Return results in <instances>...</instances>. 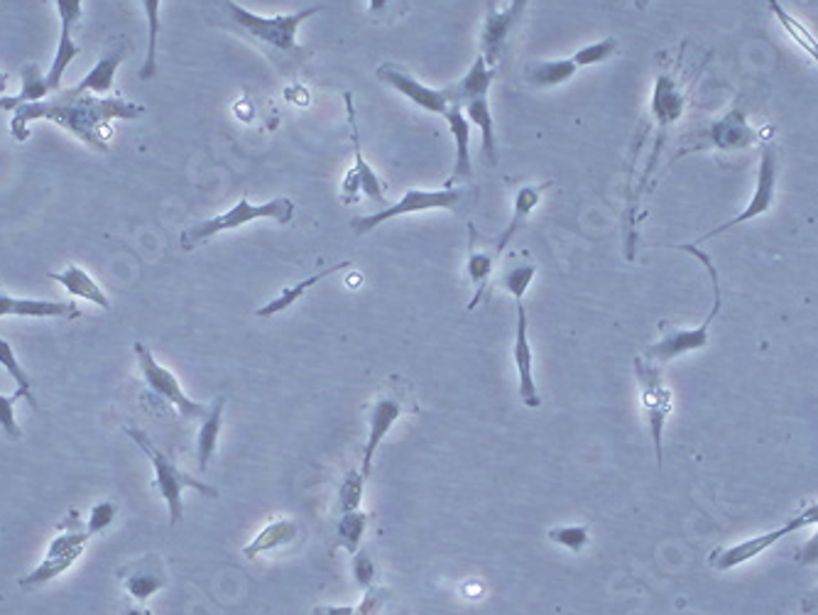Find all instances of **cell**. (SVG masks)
Wrapping results in <instances>:
<instances>
[{
  "instance_id": "18",
  "label": "cell",
  "mask_w": 818,
  "mask_h": 615,
  "mask_svg": "<svg viewBox=\"0 0 818 615\" xmlns=\"http://www.w3.org/2000/svg\"><path fill=\"white\" fill-rule=\"evenodd\" d=\"M405 402L400 398H395L390 392H383L375 398L368 410V442L363 446V461H360V471L363 476L370 478L373 471V458L378 454V449L383 446L385 436L390 434L395 422L400 420L405 414Z\"/></svg>"
},
{
  "instance_id": "24",
  "label": "cell",
  "mask_w": 818,
  "mask_h": 615,
  "mask_svg": "<svg viewBox=\"0 0 818 615\" xmlns=\"http://www.w3.org/2000/svg\"><path fill=\"white\" fill-rule=\"evenodd\" d=\"M47 278L54 280L57 284H62V288L69 292L72 296H76V300H86V302L96 304L98 310L110 312V306H114V304H110V296L106 294L101 284H98L82 266H76V262H69V266H64L57 272H50Z\"/></svg>"
},
{
  "instance_id": "13",
  "label": "cell",
  "mask_w": 818,
  "mask_h": 615,
  "mask_svg": "<svg viewBox=\"0 0 818 615\" xmlns=\"http://www.w3.org/2000/svg\"><path fill=\"white\" fill-rule=\"evenodd\" d=\"M88 540H92V537H88L86 527L69 525L62 535L54 537L47 547V554H44L37 569H32L28 576H22L18 581V586L22 591H35L42 589L44 584H50V581L60 579L84 557Z\"/></svg>"
},
{
  "instance_id": "32",
  "label": "cell",
  "mask_w": 818,
  "mask_h": 615,
  "mask_svg": "<svg viewBox=\"0 0 818 615\" xmlns=\"http://www.w3.org/2000/svg\"><path fill=\"white\" fill-rule=\"evenodd\" d=\"M20 79L22 89L18 96H0V111L13 114L18 106L42 101V98H47V94H52L47 86V76L40 72L37 64H25V67L20 69Z\"/></svg>"
},
{
  "instance_id": "12",
  "label": "cell",
  "mask_w": 818,
  "mask_h": 615,
  "mask_svg": "<svg viewBox=\"0 0 818 615\" xmlns=\"http://www.w3.org/2000/svg\"><path fill=\"white\" fill-rule=\"evenodd\" d=\"M344 104H346V120H348V133H351V145H353V164L346 170V177L341 182V196L344 204H356L363 196H368L375 204H385V184L378 172L370 168V162L363 155V142H360V128H358V114H356V98L351 91H344Z\"/></svg>"
},
{
  "instance_id": "2",
  "label": "cell",
  "mask_w": 818,
  "mask_h": 615,
  "mask_svg": "<svg viewBox=\"0 0 818 615\" xmlns=\"http://www.w3.org/2000/svg\"><path fill=\"white\" fill-rule=\"evenodd\" d=\"M202 8L208 25L248 42L282 79L300 76L314 57V52L304 47L297 35H300V28L309 18L322 13L324 6H312L282 15H258L236 3V0H204Z\"/></svg>"
},
{
  "instance_id": "5",
  "label": "cell",
  "mask_w": 818,
  "mask_h": 615,
  "mask_svg": "<svg viewBox=\"0 0 818 615\" xmlns=\"http://www.w3.org/2000/svg\"><path fill=\"white\" fill-rule=\"evenodd\" d=\"M123 432L136 442V446L142 449V454H146L150 458L152 464V471H154V478H152V486L158 488V493L162 496V500L168 503V510H170V525H180L182 518H184V503H182V493L186 488H194L196 493H202V496L206 498H218V488L214 486H206V483L196 481L194 476L186 474V471H182L180 466L174 464V461L160 452L158 446L152 444V439L138 430V427H130L126 424Z\"/></svg>"
},
{
  "instance_id": "4",
  "label": "cell",
  "mask_w": 818,
  "mask_h": 615,
  "mask_svg": "<svg viewBox=\"0 0 818 615\" xmlns=\"http://www.w3.org/2000/svg\"><path fill=\"white\" fill-rule=\"evenodd\" d=\"M677 250H684L689 252V256L699 258L703 262V268L709 270V278H711V284H713V306L709 316H706V322L693 326V328H665L661 326V338L659 342H655L652 346L645 348V358L655 360V364H669V360H677L681 356L687 354H693V350H701L709 346V338H711V324L715 322V316L721 314V280H718V270L713 266V260L709 258V252L699 250V246L693 244H684V246H674Z\"/></svg>"
},
{
  "instance_id": "41",
  "label": "cell",
  "mask_w": 818,
  "mask_h": 615,
  "mask_svg": "<svg viewBox=\"0 0 818 615\" xmlns=\"http://www.w3.org/2000/svg\"><path fill=\"white\" fill-rule=\"evenodd\" d=\"M351 576L363 591H368L370 586H375V579H378V569H375V562H373L368 549H358V552L353 554Z\"/></svg>"
},
{
  "instance_id": "50",
  "label": "cell",
  "mask_w": 818,
  "mask_h": 615,
  "mask_svg": "<svg viewBox=\"0 0 818 615\" xmlns=\"http://www.w3.org/2000/svg\"><path fill=\"white\" fill-rule=\"evenodd\" d=\"M635 6H637L639 10H645V8L649 6V0H635Z\"/></svg>"
},
{
  "instance_id": "9",
  "label": "cell",
  "mask_w": 818,
  "mask_h": 615,
  "mask_svg": "<svg viewBox=\"0 0 818 615\" xmlns=\"http://www.w3.org/2000/svg\"><path fill=\"white\" fill-rule=\"evenodd\" d=\"M777 190H779V148L775 142V133H765V138H762V155L757 164L755 190H753V196H750V202L745 204L743 212L731 218V222H725L721 226H715L713 230H709V234H703L693 246H701L706 244V240L728 234L731 228L755 222V218L772 212V206H775L777 202Z\"/></svg>"
},
{
  "instance_id": "47",
  "label": "cell",
  "mask_w": 818,
  "mask_h": 615,
  "mask_svg": "<svg viewBox=\"0 0 818 615\" xmlns=\"http://www.w3.org/2000/svg\"><path fill=\"white\" fill-rule=\"evenodd\" d=\"M392 0H368V15L378 18V15H385L390 10Z\"/></svg>"
},
{
  "instance_id": "15",
  "label": "cell",
  "mask_w": 818,
  "mask_h": 615,
  "mask_svg": "<svg viewBox=\"0 0 818 615\" xmlns=\"http://www.w3.org/2000/svg\"><path fill=\"white\" fill-rule=\"evenodd\" d=\"M527 8L529 0H510V3L503 8L488 6V10H485L481 28V54L491 67H495V64L503 60L507 42H510V35L519 28V23H523Z\"/></svg>"
},
{
  "instance_id": "16",
  "label": "cell",
  "mask_w": 818,
  "mask_h": 615,
  "mask_svg": "<svg viewBox=\"0 0 818 615\" xmlns=\"http://www.w3.org/2000/svg\"><path fill=\"white\" fill-rule=\"evenodd\" d=\"M54 6H57V15H60V23H62V30H60V42H57V52H54V62L50 72L44 74L47 76V86L52 94H57L62 89V79H64V72L69 69V64L79 57L82 47L76 45L74 42V28L82 23V15H84V0H54Z\"/></svg>"
},
{
  "instance_id": "39",
  "label": "cell",
  "mask_w": 818,
  "mask_h": 615,
  "mask_svg": "<svg viewBox=\"0 0 818 615\" xmlns=\"http://www.w3.org/2000/svg\"><path fill=\"white\" fill-rule=\"evenodd\" d=\"M535 278H537V266L535 262H525V266H515L503 272V288L515 302H523L527 290L532 288Z\"/></svg>"
},
{
  "instance_id": "19",
  "label": "cell",
  "mask_w": 818,
  "mask_h": 615,
  "mask_svg": "<svg viewBox=\"0 0 818 615\" xmlns=\"http://www.w3.org/2000/svg\"><path fill=\"white\" fill-rule=\"evenodd\" d=\"M20 316V320H82V310L76 302H52L32 300V296H15L0 288V320Z\"/></svg>"
},
{
  "instance_id": "20",
  "label": "cell",
  "mask_w": 818,
  "mask_h": 615,
  "mask_svg": "<svg viewBox=\"0 0 818 615\" xmlns=\"http://www.w3.org/2000/svg\"><path fill=\"white\" fill-rule=\"evenodd\" d=\"M120 579H123L126 591L138 603H148L154 593L168 589L170 584L168 571H164V564L158 557L138 559V562H132L130 567L120 571Z\"/></svg>"
},
{
  "instance_id": "21",
  "label": "cell",
  "mask_w": 818,
  "mask_h": 615,
  "mask_svg": "<svg viewBox=\"0 0 818 615\" xmlns=\"http://www.w3.org/2000/svg\"><path fill=\"white\" fill-rule=\"evenodd\" d=\"M449 133L453 138V148H456V158H453V172L444 186H456L459 182H466L473 177V160H471V138H473V126L471 120L463 114L459 104H453L446 116Z\"/></svg>"
},
{
  "instance_id": "14",
  "label": "cell",
  "mask_w": 818,
  "mask_h": 615,
  "mask_svg": "<svg viewBox=\"0 0 818 615\" xmlns=\"http://www.w3.org/2000/svg\"><path fill=\"white\" fill-rule=\"evenodd\" d=\"M375 76H378V79L385 86H390L392 91H397L402 98H407L409 104H415L417 108H422V111H427L431 116L444 118L449 108L456 104V101H453L451 84L437 89V86H429L424 82L415 79L412 74H409L402 67H397V64H390V62L380 64V67L375 69Z\"/></svg>"
},
{
  "instance_id": "38",
  "label": "cell",
  "mask_w": 818,
  "mask_h": 615,
  "mask_svg": "<svg viewBox=\"0 0 818 615\" xmlns=\"http://www.w3.org/2000/svg\"><path fill=\"white\" fill-rule=\"evenodd\" d=\"M366 481L368 478L363 476V471H358V468H351L348 474L344 476V483H341V488H338V510H341V515L360 508L363 493H366Z\"/></svg>"
},
{
  "instance_id": "10",
  "label": "cell",
  "mask_w": 818,
  "mask_h": 615,
  "mask_svg": "<svg viewBox=\"0 0 818 615\" xmlns=\"http://www.w3.org/2000/svg\"><path fill=\"white\" fill-rule=\"evenodd\" d=\"M132 350H136V358H138L140 378L154 398L168 402L170 408L180 412V417H184V420H204L208 410H212V404H202V402L192 400L190 395L184 392L180 378H176L170 368H164L146 344L136 342L132 344Z\"/></svg>"
},
{
  "instance_id": "37",
  "label": "cell",
  "mask_w": 818,
  "mask_h": 615,
  "mask_svg": "<svg viewBox=\"0 0 818 615\" xmlns=\"http://www.w3.org/2000/svg\"><path fill=\"white\" fill-rule=\"evenodd\" d=\"M547 540L555 542L573 554H581L591 542L589 525H557L547 532Z\"/></svg>"
},
{
  "instance_id": "1",
  "label": "cell",
  "mask_w": 818,
  "mask_h": 615,
  "mask_svg": "<svg viewBox=\"0 0 818 615\" xmlns=\"http://www.w3.org/2000/svg\"><path fill=\"white\" fill-rule=\"evenodd\" d=\"M142 114H146V106L132 104L123 96H96L72 86L42 101L18 106L10 118V136L18 142H25L32 136V123L47 120V123L64 128L94 152H108L116 136L114 123L142 118Z\"/></svg>"
},
{
  "instance_id": "30",
  "label": "cell",
  "mask_w": 818,
  "mask_h": 615,
  "mask_svg": "<svg viewBox=\"0 0 818 615\" xmlns=\"http://www.w3.org/2000/svg\"><path fill=\"white\" fill-rule=\"evenodd\" d=\"M224 408H226V398H218L202 420V427H198V434H196V468L198 471H206L216 454L220 427H224Z\"/></svg>"
},
{
  "instance_id": "26",
  "label": "cell",
  "mask_w": 818,
  "mask_h": 615,
  "mask_svg": "<svg viewBox=\"0 0 818 615\" xmlns=\"http://www.w3.org/2000/svg\"><path fill=\"white\" fill-rule=\"evenodd\" d=\"M351 268H353L351 260H341V262H336V266H331V268H324V270H319L314 274H309V278H304L302 282L292 284V288L280 290V294L275 296V300H270L268 304H262L260 310H256V316H260V320H268V316H275V314H282L287 310H292V304L300 302L302 296L309 290H314L319 282H324L326 278H331V274L338 272V270H351Z\"/></svg>"
},
{
  "instance_id": "27",
  "label": "cell",
  "mask_w": 818,
  "mask_h": 615,
  "mask_svg": "<svg viewBox=\"0 0 818 615\" xmlns=\"http://www.w3.org/2000/svg\"><path fill=\"white\" fill-rule=\"evenodd\" d=\"M577 74L579 67L571 57L535 60L525 64V84L535 86V89H555V86L571 82Z\"/></svg>"
},
{
  "instance_id": "7",
  "label": "cell",
  "mask_w": 818,
  "mask_h": 615,
  "mask_svg": "<svg viewBox=\"0 0 818 615\" xmlns=\"http://www.w3.org/2000/svg\"><path fill=\"white\" fill-rule=\"evenodd\" d=\"M466 199V190L461 186H441V190H407L400 199L395 204L380 208V212H373L366 216H353L348 226L356 236H368L375 228H380L383 224L395 222V218H402L409 214H419V212H456V208Z\"/></svg>"
},
{
  "instance_id": "42",
  "label": "cell",
  "mask_w": 818,
  "mask_h": 615,
  "mask_svg": "<svg viewBox=\"0 0 818 615\" xmlns=\"http://www.w3.org/2000/svg\"><path fill=\"white\" fill-rule=\"evenodd\" d=\"M116 515H118V503H116V500H104V503H98L96 508L92 510V515H88V522H86V532H88V537H96V535L106 532L108 527L114 525Z\"/></svg>"
},
{
  "instance_id": "40",
  "label": "cell",
  "mask_w": 818,
  "mask_h": 615,
  "mask_svg": "<svg viewBox=\"0 0 818 615\" xmlns=\"http://www.w3.org/2000/svg\"><path fill=\"white\" fill-rule=\"evenodd\" d=\"M20 400H28L25 390L18 388L13 395L0 392V430L8 434V439H13V442H18V439L22 436V430L18 427V420H15V404Z\"/></svg>"
},
{
  "instance_id": "36",
  "label": "cell",
  "mask_w": 818,
  "mask_h": 615,
  "mask_svg": "<svg viewBox=\"0 0 818 615\" xmlns=\"http://www.w3.org/2000/svg\"><path fill=\"white\" fill-rule=\"evenodd\" d=\"M0 366H3L8 376L18 382L20 390L28 392V404H30V408L37 410V398H35V395H32V378L28 376V370L20 366V360L15 356V348L10 346V342H6L3 336H0Z\"/></svg>"
},
{
  "instance_id": "34",
  "label": "cell",
  "mask_w": 818,
  "mask_h": 615,
  "mask_svg": "<svg viewBox=\"0 0 818 615\" xmlns=\"http://www.w3.org/2000/svg\"><path fill=\"white\" fill-rule=\"evenodd\" d=\"M368 522H370V515L360 508L341 515L338 527H336V547L346 549L348 554H356L360 549L363 535H366L368 530Z\"/></svg>"
},
{
  "instance_id": "22",
  "label": "cell",
  "mask_w": 818,
  "mask_h": 615,
  "mask_svg": "<svg viewBox=\"0 0 818 615\" xmlns=\"http://www.w3.org/2000/svg\"><path fill=\"white\" fill-rule=\"evenodd\" d=\"M126 50H128V40L118 37V42H110V47L104 52V57L98 60L84 79L76 84V89L86 91V94H96V96H110L114 94L116 86V72L120 64L126 60Z\"/></svg>"
},
{
  "instance_id": "49",
  "label": "cell",
  "mask_w": 818,
  "mask_h": 615,
  "mask_svg": "<svg viewBox=\"0 0 818 615\" xmlns=\"http://www.w3.org/2000/svg\"><path fill=\"white\" fill-rule=\"evenodd\" d=\"M6 89H8V76L0 74V94H6Z\"/></svg>"
},
{
  "instance_id": "31",
  "label": "cell",
  "mask_w": 818,
  "mask_h": 615,
  "mask_svg": "<svg viewBox=\"0 0 818 615\" xmlns=\"http://www.w3.org/2000/svg\"><path fill=\"white\" fill-rule=\"evenodd\" d=\"M495 262H497V256L495 250H488V248H473L469 252V260H466V278L471 282L473 288V296L466 304V310L473 312L475 306H478L483 302L485 296V290H488L491 284V278H493V270H495Z\"/></svg>"
},
{
  "instance_id": "6",
  "label": "cell",
  "mask_w": 818,
  "mask_h": 615,
  "mask_svg": "<svg viewBox=\"0 0 818 615\" xmlns=\"http://www.w3.org/2000/svg\"><path fill=\"white\" fill-rule=\"evenodd\" d=\"M765 133L762 130L750 126L745 108L735 104L731 111H728L723 118L711 120L699 130H691L687 138H681V145L677 148V155L674 160H679L681 155H691V152H706V150H718V152H740L753 148L755 142H762Z\"/></svg>"
},
{
  "instance_id": "48",
  "label": "cell",
  "mask_w": 818,
  "mask_h": 615,
  "mask_svg": "<svg viewBox=\"0 0 818 615\" xmlns=\"http://www.w3.org/2000/svg\"><path fill=\"white\" fill-rule=\"evenodd\" d=\"M120 615H152V613L146 606H140V603H130V606L120 611Z\"/></svg>"
},
{
  "instance_id": "46",
  "label": "cell",
  "mask_w": 818,
  "mask_h": 615,
  "mask_svg": "<svg viewBox=\"0 0 818 615\" xmlns=\"http://www.w3.org/2000/svg\"><path fill=\"white\" fill-rule=\"evenodd\" d=\"M814 611H818V586L811 589V591L806 593V596L801 598V615H809V613H814Z\"/></svg>"
},
{
  "instance_id": "35",
  "label": "cell",
  "mask_w": 818,
  "mask_h": 615,
  "mask_svg": "<svg viewBox=\"0 0 818 615\" xmlns=\"http://www.w3.org/2000/svg\"><path fill=\"white\" fill-rule=\"evenodd\" d=\"M617 52H621V42H617V37L607 35L599 42H591V45L577 50L571 54V60L577 62L579 69H585V67H595V64H603L607 60H613Z\"/></svg>"
},
{
  "instance_id": "43",
  "label": "cell",
  "mask_w": 818,
  "mask_h": 615,
  "mask_svg": "<svg viewBox=\"0 0 818 615\" xmlns=\"http://www.w3.org/2000/svg\"><path fill=\"white\" fill-rule=\"evenodd\" d=\"M390 601V591L383 586H370L368 591H363V601L358 603V615H378Z\"/></svg>"
},
{
  "instance_id": "45",
  "label": "cell",
  "mask_w": 818,
  "mask_h": 615,
  "mask_svg": "<svg viewBox=\"0 0 818 615\" xmlns=\"http://www.w3.org/2000/svg\"><path fill=\"white\" fill-rule=\"evenodd\" d=\"M312 615H358L356 606H316Z\"/></svg>"
},
{
  "instance_id": "29",
  "label": "cell",
  "mask_w": 818,
  "mask_h": 615,
  "mask_svg": "<svg viewBox=\"0 0 818 615\" xmlns=\"http://www.w3.org/2000/svg\"><path fill=\"white\" fill-rule=\"evenodd\" d=\"M297 532H300V525L290 518H275L262 530L252 537V540L243 547V554L248 559H256L265 552H272V549H280L284 544H292Z\"/></svg>"
},
{
  "instance_id": "25",
  "label": "cell",
  "mask_w": 818,
  "mask_h": 615,
  "mask_svg": "<svg viewBox=\"0 0 818 615\" xmlns=\"http://www.w3.org/2000/svg\"><path fill=\"white\" fill-rule=\"evenodd\" d=\"M459 106L471 120V126L481 130V150H483L485 160H488L491 164H497V142H495V120L491 111V94L466 96V98H461Z\"/></svg>"
},
{
  "instance_id": "3",
  "label": "cell",
  "mask_w": 818,
  "mask_h": 615,
  "mask_svg": "<svg viewBox=\"0 0 818 615\" xmlns=\"http://www.w3.org/2000/svg\"><path fill=\"white\" fill-rule=\"evenodd\" d=\"M297 206L290 196H275V199L265 204H252L248 196H240L236 206H230L228 212L216 214L206 222L192 224L186 230H182L180 246L182 250H194L196 246L206 244L214 236L224 234V230H236L256 222H275V224H290L294 218Z\"/></svg>"
},
{
  "instance_id": "44",
  "label": "cell",
  "mask_w": 818,
  "mask_h": 615,
  "mask_svg": "<svg viewBox=\"0 0 818 615\" xmlns=\"http://www.w3.org/2000/svg\"><path fill=\"white\" fill-rule=\"evenodd\" d=\"M797 562L799 564H814V562H818V535L797 554Z\"/></svg>"
},
{
  "instance_id": "8",
  "label": "cell",
  "mask_w": 818,
  "mask_h": 615,
  "mask_svg": "<svg viewBox=\"0 0 818 615\" xmlns=\"http://www.w3.org/2000/svg\"><path fill=\"white\" fill-rule=\"evenodd\" d=\"M635 378L639 390V402H643L645 420L649 424L652 442H655L657 468H665V427L669 414L674 410V392L667 388L665 373L659 364L645 358L643 354L635 356Z\"/></svg>"
},
{
  "instance_id": "17",
  "label": "cell",
  "mask_w": 818,
  "mask_h": 615,
  "mask_svg": "<svg viewBox=\"0 0 818 615\" xmlns=\"http://www.w3.org/2000/svg\"><path fill=\"white\" fill-rule=\"evenodd\" d=\"M515 310H517V324H515V342H513V360L517 368L519 400H523L525 408L537 410L541 404V395L535 382V354H532V344H529V322H527L525 302H515Z\"/></svg>"
},
{
  "instance_id": "33",
  "label": "cell",
  "mask_w": 818,
  "mask_h": 615,
  "mask_svg": "<svg viewBox=\"0 0 818 615\" xmlns=\"http://www.w3.org/2000/svg\"><path fill=\"white\" fill-rule=\"evenodd\" d=\"M142 3V10H146V18H148V54H146V62H142L140 67V79L142 82H150L158 76V40H160V8H162V0H140Z\"/></svg>"
},
{
  "instance_id": "23",
  "label": "cell",
  "mask_w": 818,
  "mask_h": 615,
  "mask_svg": "<svg viewBox=\"0 0 818 615\" xmlns=\"http://www.w3.org/2000/svg\"><path fill=\"white\" fill-rule=\"evenodd\" d=\"M549 184H551V182L525 184V186H519L517 194H515V199H513V218H510V224H507L505 230H501V236L495 238L493 250H495V256H497V258L503 256V252L507 250V246L513 244V238L519 234V230L525 228L527 218L532 216V212H535V208L539 206L541 196H545V192L549 190Z\"/></svg>"
},
{
  "instance_id": "28",
  "label": "cell",
  "mask_w": 818,
  "mask_h": 615,
  "mask_svg": "<svg viewBox=\"0 0 818 615\" xmlns=\"http://www.w3.org/2000/svg\"><path fill=\"white\" fill-rule=\"evenodd\" d=\"M767 8H769V13L775 15L779 28L784 30V35H787L794 45H797L818 67V37L814 35L811 28L797 15H792L789 10L782 6V0H767Z\"/></svg>"
},
{
  "instance_id": "11",
  "label": "cell",
  "mask_w": 818,
  "mask_h": 615,
  "mask_svg": "<svg viewBox=\"0 0 818 615\" xmlns=\"http://www.w3.org/2000/svg\"><path fill=\"white\" fill-rule=\"evenodd\" d=\"M809 525H818V500L801 505L799 512L794 515V518H789L787 522H784L782 527H777V530H769L765 535L750 537V540L731 544V547H715L713 552L709 554V564L715 571L738 569V567L747 564L750 559H755L762 552H767V549L772 544H777L779 540H784V537L799 532V530H804V527H809Z\"/></svg>"
}]
</instances>
